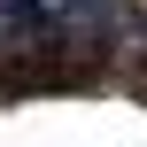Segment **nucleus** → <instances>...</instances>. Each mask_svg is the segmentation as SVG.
I'll return each mask as SVG.
<instances>
[{"mask_svg":"<svg viewBox=\"0 0 147 147\" xmlns=\"http://www.w3.org/2000/svg\"><path fill=\"white\" fill-rule=\"evenodd\" d=\"M132 31V0H8V47H109Z\"/></svg>","mask_w":147,"mask_h":147,"instance_id":"1","label":"nucleus"}]
</instances>
